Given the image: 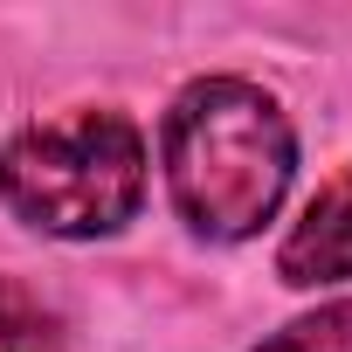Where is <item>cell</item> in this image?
Masks as SVG:
<instances>
[{
    "mask_svg": "<svg viewBox=\"0 0 352 352\" xmlns=\"http://www.w3.org/2000/svg\"><path fill=\"white\" fill-rule=\"evenodd\" d=\"M166 187L180 221L208 242H249L290 194L297 131L263 83L201 76L166 111Z\"/></svg>",
    "mask_w": 352,
    "mask_h": 352,
    "instance_id": "1",
    "label": "cell"
},
{
    "mask_svg": "<svg viewBox=\"0 0 352 352\" xmlns=\"http://www.w3.org/2000/svg\"><path fill=\"white\" fill-rule=\"evenodd\" d=\"M0 201L63 242L118 235L145 201V138L124 111H63L21 124L0 152Z\"/></svg>",
    "mask_w": 352,
    "mask_h": 352,
    "instance_id": "2",
    "label": "cell"
},
{
    "mask_svg": "<svg viewBox=\"0 0 352 352\" xmlns=\"http://www.w3.org/2000/svg\"><path fill=\"white\" fill-rule=\"evenodd\" d=\"M276 276L297 283V290H318V283L352 276V173H338V180L304 208V221L283 235Z\"/></svg>",
    "mask_w": 352,
    "mask_h": 352,
    "instance_id": "3",
    "label": "cell"
},
{
    "mask_svg": "<svg viewBox=\"0 0 352 352\" xmlns=\"http://www.w3.org/2000/svg\"><path fill=\"white\" fill-rule=\"evenodd\" d=\"M56 318L35 290H21L14 276H0V352H56Z\"/></svg>",
    "mask_w": 352,
    "mask_h": 352,
    "instance_id": "4",
    "label": "cell"
},
{
    "mask_svg": "<svg viewBox=\"0 0 352 352\" xmlns=\"http://www.w3.org/2000/svg\"><path fill=\"white\" fill-rule=\"evenodd\" d=\"M256 352H352V297H338V304H324L311 318H290Z\"/></svg>",
    "mask_w": 352,
    "mask_h": 352,
    "instance_id": "5",
    "label": "cell"
}]
</instances>
